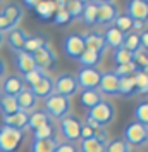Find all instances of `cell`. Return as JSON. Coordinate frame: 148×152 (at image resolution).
<instances>
[{"mask_svg":"<svg viewBox=\"0 0 148 152\" xmlns=\"http://www.w3.org/2000/svg\"><path fill=\"white\" fill-rule=\"evenodd\" d=\"M62 50H64V54L71 61H78L81 57V54L86 50L83 33H69L67 37H64V40H62Z\"/></svg>","mask_w":148,"mask_h":152,"instance_id":"obj_5","label":"cell"},{"mask_svg":"<svg viewBox=\"0 0 148 152\" xmlns=\"http://www.w3.org/2000/svg\"><path fill=\"white\" fill-rule=\"evenodd\" d=\"M78 90H79V86L76 81V75H73V73H62L54 80V94L71 99L74 94H78Z\"/></svg>","mask_w":148,"mask_h":152,"instance_id":"obj_7","label":"cell"},{"mask_svg":"<svg viewBox=\"0 0 148 152\" xmlns=\"http://www.w3.org/2000/svg\"><path fill=\"white\" fill-rule=\"evenodd\" d=\"M24 88H26V85H24V81H22L21 76L19 75H9L4 80V83H2V94L17 97Z\"/></svg>","mask_w":148,"mask_h":152,"instance_id":"obj_19","label":"cell"},{"mask_svg":"<svg viewBox=\"0 0 148 152\" xmlns=\"http://www.w3.org/2000/svg\"><path fill=\"white\" fill-rule=\"evenodd\" d=\"M126 14L133 21H139L143 24L148 23V0H131L126 4Z\"/></svg>","mask_w":148,"mask_h":152,"instance_id":"obj_11","label":"cell"},{"mask_svg":"<svg viewBox=\"0 0 148 152\" xmlns=\"http://www.w3.org/2000/svg\"><path fill=\"white\" fill-rule=\"evenodd\" d=\"M35 12H36V16L41 21H52L54 18V14H55V2H38L36 7H35Z\"/></svg>","mask_w":148,"mask_h":152,"instance_id":"obj_24","label":"cell"},{"mask_svg":"<svg viewBox=\"0 0 148 152\" xmlns=\"http://www.w3.org/2000/svg\"><path fill=\"white\" fill-rule=\"evenodd\" d=\"M24 142V133L9 128L5 124L0 126V152H16Z\"/></svg>","mask_w":148,"mask_h":152,"instance_id":"obj_4","label":"cell"},{"mask_svg":"<svg viewBox=\"0 0 148 152\" xmlns=\"http://www.w3.org/2000/svg\"><path fill=\"white\" fill-rule=\"evenodd\" d=\"M52 21H54L55 26H67L73 19H71L69 12H67L65 9H57L55 14H54V18H52Z\"/></svg>","mask_w":148,"mask_h":152,"instance_id":"obj_41","label":"cell"},{"mask_svg":"<svg viewBox=\"0 0 148 152\" xmlns=\"http://www.w3.org/2000/svg\"><path fill=\"white\" fill-rule=\"evenodd\" d=\"M124 33H120L119 29L115 28V26H109V28L105 29V33H103V40H105V45L107 48L110 47L114 50H117L124 45Z\"/></svg>","mask_w":148,"mask_h":152,"instance_id":"obj_20","label":"cell"},{"mask_svg":"<svg viewBox=\"0 0 148 152\" xmlns=\"http://www.w3.org/2000/svg\"><path fill=\"white\" fill-rule=\"evenodd\" d=\"M2 43H4V35L0 33V45H2Z\"/></svg>","mask_w":148,"mask_h":152,"instance_id":"obj_51","label":"cell"},{"mask_svg":"<svg viewBox=\"0 0 148 152\" xmlns=\"http://www.w3.org/2000/svg\"><path fill=\"white\" fill-rule=\"evenodd\" d=\"M134 80V86H136V94H148V76L145 73L138 71L133 76Z\"/></svg>","mask_w":148,"mask_h":152,"instance_id":"obj_40","label":"cell"},{"mask_svg":"<svg viewBox=\"0 0 148 152\" xmlns=\"http://www.w3.org/2000/svg\"><path fill=\"white\" fill-rule=\"evenodd\" d=\"M95 137V130L88 123H83L81 132H79V140H86V138H93Z\"/></svg>","mask_w":148,"mask_h":152,"instance_id":"obj_44","label":"cell"},{"mask_svg":"<svg viewBox=\"0 0 148 152\" xmlns=\"http://www.w3.org/2000/svg\"><path fill=\"white\" fill-rule=\"evenodd\" d=\"M16 100H17V107L19 111H24V113H29V111H35V107H36V102L38 99L33 95V92L29 90L28 86L21 92V94L16 97Z\"/></svg>","mask_w":148,"mask_h":152,"instance_id":"obj_21","label":"cell"},{"mask_svg":"<svg viewBox=\"0 0 148 152\" xmlns=\"http://www.w3.org/2000/svg\"><path fill=\"white\" fill-rule=\"evenodd\" d=\"M122 47L129 52H138L141 48V43H139V33H134V31H129L126 37H124V45Z\"/></svg>","mask_w":148,"mask_h":152,"instance_id":"obj_34","label":"cell"},{"mask_svg":"<svg viewBox=\"0 0 148 152\" xmlns=\"http://www.w3.org/2000/svg\"><path fill=\"white\" fill-rule=\"evenodd\" d=\"M48 45V37L43 35V33H36V35H29L28 40H26V45H24V52L28 54H33L36 52L38 48Z\"/></svg>","mask_w":148,"mask_h":152,"instance_id":"obj_22","label":"cell"},{"mask_svg":"<svg viewBox=\"0 0 148 152\" xmlns=\"http://www.w3.org/2000/svg\"><path fill=\"white\" fill-rule=\"evenodd\" d=\"M2 14H4V18L9 21L10 28H17V24L21 23V19L24 16V9H22V5L21 4H16V2H10V4H5L4 5V9L0 10Z\"/></svg>","mask_w":148,"mask_h":152,"instance_id":"obj_18","label":"cell"},{"mask_svg":"<svg viewBox=\"0 0 148 152\" xmlns=\"http://www.w3.org/2000/svg\"><path fill=\"white\" fill-rule=\"evenodd\" d=\"M14 66H16V69L19 71V75H22V76L36 69V64H35L33 56L28 54V52H24V50L14 54Z\"/></svg>","mask_w":148,"mask_h":152,"instance_id":"obj_17","label":"cell"},{"mask_svg":"<svg viewBox=\"0 0 148 152\" xmlns=\"http://www.w3.org/2000/svg\"><path fill=\"white\" fill-rule=\"evenodd\" d=\"M48 121H50L48 114H46L43 109H36V111L29 113V124H28V130L35 132V130H38V128H40V126L46 124Z\"/></svg>","mask_w":148,"mask_h":152,"instance_id":"obj_25","label":"cell"},{"mask_svg":"<svg viewBox=\"0 0 148 152\" xmlns=\"http://www.w3.org/2000/svg\"><path fill=\"white\" fill-rule=\"evenodd\" d=\"M133 62L136 64L138 69H141V67L148 62V52H145V50H141V48H139L138 52H134V54H133Z\"/></svg>","mask_w":148,"mask_h":152,"instance_id":"obj_43","label":"cell"},{"mask_svg":"<svg viewBox=\"0 0 148 152\" xmlns=\"http://www.w3.org/2000/svg\"><path fill=\"white\" fill-rule=\"evenodd\" d=\"M100 61H102V56L98 52H95V50H90V48H86L81 54V57L78 59V62L81 64V67H96Z\"/></svg>","mask_w":148,"mask_h":152,"instance_id":"obj_27","label":"cell"},{"mask_svg":"<svg viewBox=\"0 0 148 152\" xmlns=\"http://www.w3.org/2000/svg\"><path fill=\"white\" fill-rule=\"evenodd\" d=\"M28 37H29L28 31L17 26V28L10 29L9 33H7L5 40H7V45H9L14 52H21V50H24V45H26Z\"/></svg>","mask_w":148,"mask_h":152,"instance_id":"obj_15","label":"cell"},{"mask_svg":"<svg viewBox=\"0 0 148 152\" xmlns=\"http://www.w3.org/2000/svg\"><path fill=\"white\" fill-rule=\"evenodd\" d=\"M139 43H141V50L148 52V29H143L139 33Z\"/></svg>","mask_w":148,"mask_h":152,"instance_id":"obj_46","label":"cell"},{"mask_svg":"<svg viewBox=\"0 0 148 152\" xmlns=\"http://www.w3.org/2000/svg\"><path fill=\"white\" fill-rule=\"evenodd\" d=\"M78 151L79 152H105V143H102L100 140H96V138L93 137V138L81 140Z\"/></svg>","mask_w":148,"mask_h":152,"instance_id":"obj_30","label":"cell"},{"mask_svg":"<svg viewBox=\"0 0 148 152\" xmlns=\"http://www.w3.org/2000/svg\"><path fill=\"white\" fill-rule=\"evenodd\" d=\"M134 119L138 123L148 126V100H143V102H139L136 105V109H134Z\"/></svg>","mask_w":148,"mask_h":152,"instance_id":"obj_39","label":"cell"},{"mask_svg":"<svg viewBox=\"0 0 148 152\" xmlns=\"http://www.w3.org/2000/svg\"><path fill=\"white\" fill-rule=\"evenodd\" d=\"M139 69L136 67L134 62H129V64H122V66H115L114 69V75L117 76V78H131V76H134L138 73Z\"/></svg>","mask_w":148,"mask_h":152,"instance_id":"obj_38","label":"cell"},{"mask_svg":"<svg viewBox=\"0 0 148 152\" xmlns=\"http://www.w3.org/2000/svg\"><path fill=\"white\" fill-rule=\"evenodd\" d=\"M139 71H141V73H145V75L148 76V62H147V64H145V66H143V67H141Z\"/></svg>","mask_w":148,"mask_h":152,"instance_id":"obj_50","label":"cell"},{"mask_svg":"<svg viewBox=\"0 0 148 152\" xmlns=\"http://www.w3.org/2000/svg\"><path fill=\"white\" fill-rule=\"evenodd\" d=\"M17 111H19V107H17L16 97L5 95V94L0 95V113H2V116H9V114H14Z\"/></svg>","mask_w":148,"mask_h":152,"instance_id":"obj_26","label":"cell"},{"mask_svg":"<svg viewBox=\"0 0 148 152\" xmlns=\"http://www.w3.org/2000/svg\"><path fill=\"white\" fill-rule=\"evenodd\" d=\"M83 38H84V47L90 48V50L98 52V54L103 57L105 50H107V45H105V40H103V33L102 31L93 29V31L83 33Z\"/></svg>","mask_w":148,"mask_h":152,"instance_id":"obj_14","label":"cell"},{"mask_svg":"<svg viewBox=\"0 0 148 152\" xmlns=\"http://www.w3.org/2000/svg\"><path fill=\"white\" fill-rule=\"evenodd\" d=\"M4 124L9 126V128H14L17 132H26L29 124V113H24V111H17L14 114H9V116H4Z\"/></svg>","mask_w":148,"mask_h":152,"instance_id":"obj_16","label":"cell"},{"mask_svg":"<svg viewBox=\"0 0 148 152\" xmlns=\"http://www.w3.org/2000/svg\"><path fill=\"white\" fill-rule=\"evenodd\" d=\"M45 75V71H41V69H35V71H31V73H28V75H24V76H21L22 78V81H24V85H28V86H33L35 83H36L38 80L41 78V76Z\"/></svg>","mask_w":148,"mask_h":152,"instance_id":"obj_42","label":"cell"},{"mask_svg":"<svg viewBox=\"0 0 148 152\" xmlns=\"http://www.w3.org/2000/svg\"><path fill=\"white\" fill-rule=\"evenodd\" d=\"M119 95L120 97H134L136 95V86L134 80L131 78H119Z\"/></svg>","mask_w":148,"mask_h":152,"instance_id":"obj_31","label":"cell"},{"mask_svg":"<svg viewBox=\"0 0 148 152\" xmlns=\"http://www.w3.org/2000/svg\"><path fill=\"white\" fill-rule=\"evenodd\" d=\"M28 88L33 92V95H35L36 99H45L46 100L50 95L54 94V78L45 73V75L41 76L35 85L28 86Z\"/></svg>","mask_w":148,"mask_h":152,"instance_id":"obj_13","label":"cell"},{"mask_svg":"<svg viewBox=\"0 0 148 152\" xmlns=\"http://www.w3.org/2000/svg\"><path fill=\"white\" fill-rule=\"evenodd\" d=\"M83 121L76 116V114H69L67 118L60 119V133L65 138V142L74 143L76 140H79V132H81Z\"/></svg>","mask_w":148,"mask_h":152,"instance_id":"obj_9","label":"cell"},{"mask_svg":"<svg viewBox=\"0 0 148 152\" xmlns=\"http://www.w3.org/2000/svg\"><path fill=\"white\" fill-rule=\"evenodd\" d=\"M84 5H86V2H83V0H73V2H67L65 10L69 12L71 19H81L83 10H84Z\"/></svg>","mask_w":148,"mask_h":152,"instance_id":"obj_33","label":"cell"},{"mask_svg":"<svg viewBox=\"0 0 148 152\" xmlns=\"http://www.w3.org/2000/svg\"><path fill=\"white\" fill-rule=\"evenodd\" d=\"M100 78H102V71L98 67H79L76 81L78 86L83 90H98Z\"/></svg>","mask_w":148,"mask_h":152,"instance_id":"obj_6","label":"cell"},{"mask_svg":"<svg viewBox=\"0 0 148 152\" xmlns=\"http://www.w3.org/2000/svg\"><path fill=\"white\" fill-rule=\"evenodd\" d=\"M98 10H96V26L100 24L103 28H109L114 24V21L119 16V9L117 5L110 2V0H103V2H96Z\"/></svg>","mask_w":148,"mask_h":152,"instance_id":"obj_8","label":"cell"},{"mask_svg":"<svg viewBox=\"0 0 148 152\" xmlns=\"http://www.w3.org/2000/svg\"><path fill=\"white\" fill-rule=\"evenodd\" d=\"M55 152H79V151H78V147L71 142H62V143L59 142Z\"/></svg>","mask_w":148,"mask_h":152,"instance_id":"obj_45","label":"cell"},{"mask_svg":"<svg viewBox=\"0 0 148 152\" xmlns=\"http://www.w3.org/2000/svg\"><path fill=\"white\" fill-rule=\"evenodd\" d=\"M31 56L35 59L36 67L41 69V71H45V73H46V69H54L57 64V56L50 45H45V47L38 48L36 52H33Z\"/></svg>","mask_w":148,"mask_h":152,"instance_id":"obj_10","label":"cell"},{"mask_svg":"<svg viewBox=\"0 0 148 152\" xmlns=\"http://www.w3.org/2000/svg\"><path fill=\"white\" fill-rule=\"evenodd\" d=\"M122 138L129 147H143L148 143V126L133 121L124 128Z\"/></svg>","mask_w":148,"mask_h":152,"instance_id":"obj_3","label":"cell"},{"mask_svg":"<svg viewBox=\"0 0 148 152\" xmlns=\"http://www.w3.org/2000/svg\"><path fill=\"white\" fill-rule=\"evenodd\" d=\"M131 147L124 142V138L119 137V138H112L107 142L105 145V152H129Z\"/></svg>","mask_w":148,"mask_h":152,"instance_id":"obj_36","label":"cell"},{"mask_svg":"<svg viewBox=\"0 0 148 152\" xmlns=\"http://www.w3.org/2000/svg\"><path fill=\"white\" fill-rule=\"evenodd\" d=\"M129 152H138V151H133V149H131V151H129Z\"/></svg>","mask_w":148,"mask_h":152,"instance_id":"obj_52","label":"cell"},{"mask_svg":"<svg viewBox=\"0 0 148 152\" xmlns=\"http://www.w3.org/2000/svg\"><path fill=\"white\" fill-rule=\"evenodd\" d=\"M0 4H2V2H0Z\"/></svg>","mask_w":148,"mask_h":152,"instance_id":"obj_53","label":"cell"},{"mask_svg":"<svg viewBox=\"0 0 148 152\" xmlns=\"http://www.w3.org/2000/svg\"><path fill=\"white\" fill-rule=\"evenodd\" d=\"M71 99L69 97H62V95L59 94H52L48 99L45 100V111L48 114V118L50 119H57V121H60V119H64L67 118L69 114H71Z\"/></svg>","mask_w":148,"mask_h":152,"instance_id":"obj_1","label":"cell"},{"mask_svg":"<svg viewBox=\"0 0 148 152\" xmlns=\"http://www.w3.org/2000/svg\"><path fill=\"white\" fill-rule=\"evenodd\" d=\"M96 10H98V5L96 2H86L83 10V16H81V21L88 26H96Z\"/></svg>","mask_w":148,"mask_h":152,"instance_id":"obj_29","label":"cell"},{"mask_svg":"<svg viewBox=\"0 0 148 152\" xmlns=\"http://www.w3.org/2000/svg\"><path fill=\"white\" fill-rule=\"evenodd\" d=\"M5 76V62H4V59L0 57V78H4Z\"/></svg>","mask_w":148,"mask_h":152,"instance_id":"obj_48","label":"cell"},{"mask_svg":"<svg viewBox=\"0 0 148 152\" xmlns=\"http://www.w3.org/2000/svg\"><path fill=\"white\" fill-rule=\"evenodd\" d=\"M100 100H102V94L98 90H83L81 95H79V102H81V105L86 111L93 109Z\"/></svg>","mask_w":148,"mask_h":152,"instance_id":"obj_23","label":"cell"},{"mask_svg":"<svg viewBox=\"0 0 148 152\" xmlns=\"http://www.w3.org/2000/svg\"><path fill=\"white\" fill-rule=\"evenodd\" d=\"M10 29H12V28H10L9 21L4 18V14L0 12V33H2V35H4V33H9Z\"/></svg>","mask_w":148,"mask_h":152,"instance_id":"obj_47","label":"cell"},{"mask_svg":"<svg viewBox=\"0 0 148 152\" xmlns=\"http://www.w3.org/2000/svg\"><path fill=\"white\" fill-rule=\"evenodd\" d=\"M98 92L109 95V97L119 95V78L114 75V71H103L102 73L100 85H98Z\"/></svg>","mask_w":148,"mask_h":152,"instance_id":"obj_12","label":"cell"},{"mask_svg":"<svg viewBox=\"0 0 148 152\" xmlns=\"http://www.w3.org/2000/svg\"><path fill=\"white\" fill-rule=\"evenodd\" d=\"M33 137H35V140L54 138V137H55V126H54V123H52V119H50L46 124L40 126L38 130H35V132H33Z\"/></svg>","mask_w":148,"mask_h":152,"instance_id":"obj_32","label":"cell"},{"mask_svg":"<svg viewBox=\"0 0 148 152\" xmlns=\"http://www.w3.org/2000/svg\"><path fill=\"white\" fill-rule=\"evenodd\" d=\"M36 4H38V2H31V0H26V2H22L21 5H26V7H29V9H35V7H36Z\"/></svg>","mask_w":148,"mask_h":152,"instance_id":"obj_49","label":"cell"},{"mask_svg":"<svg viewBox=\"0 0 148 152\" xmlns=\"http://www.w3.org/2000/svg\"><path fill=\"white\" fill-rule=\"evenodd\" d=\"M115 116V111H114V105L109 102V100H100L98 104L95 105L93 109L86 111V121L96 124L98 128H105L112 123Z\"/></svg>","mask_w":148,"mask_h":152,"instance_id":"obj_2","label":"cell"},{"mask_svg":"<svg viewBox=\"0 0 148 152\" xmlns=\"http://www.w3.org/2000/svg\"><path fill=\"white\" fill-rule=\"evenodd\" d=\"M112 61H114V64H115V66L129 64V62H133V52L126 50L124 47H120V48H117V50L114 52V56H112Z\"/></svg>","mask_w":148,"mask_h":152,"instance_id":"obj_35","label":"cell"},{"mask_svg":"<svg viewBox=\"0 0 148 152\" xmlns=\"http://www.w3.org/2000/svg\"><path fill=\"white\" fill-rule=\"evenodd\" d=\"M59 140L54 138H45V140H35L31 143V152H55Z\"/></svg>","mask_w":148,"mask_h":152,"instance_id":"obj_28","label":"cell"},{"mask_svg":"<svg viewBox=\"0 0 148 152\" xmlns=\"http://www.w3.org/2000/svg\"><path fill=\"white\" fill-rule=\"evenodd\" d=\"M114 26L119 29L120 33L128 35L129 31H133V19H131L128 14H119L117 19L114 21Z\"/></svg>","mask_w":148,"mask_h":152,"instance_id":"obj_37","label":"cell"}]
</instances>
